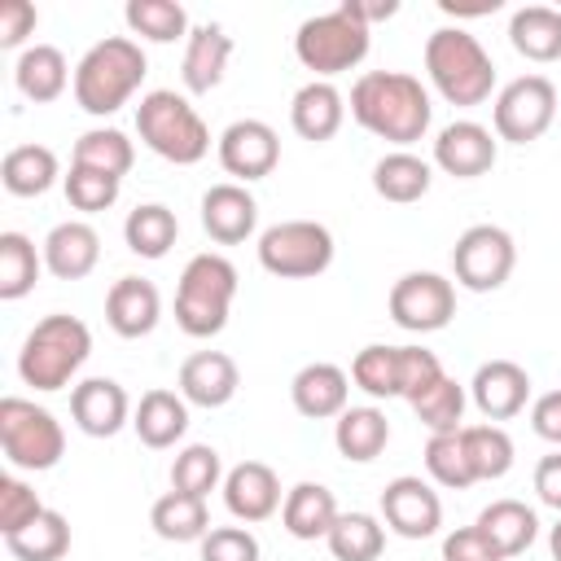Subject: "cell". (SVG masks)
I'll use <instances>...</instances> for the list:
<instances>
[{"mask_svg": "<svg viewBox=\"0 0 561 561\" xmlns=\"http://www.w3.org/2000/svg\"><path fill=\"white\" fill-rule=\"evenodd\" d=\"M351 118L364 131H373L377 140L408 149V145H416L430 131L434 105H430V92L421 88L416 75H403V70H368L351 88Z\"/></svg>", "mask_w": 561, "mask_h": 561, "instance_id": "obj_1", "label": "cell"}, {"mask_svg": "<svg viewBox=\"0 0 561 561\" xmlns=\"http://www.w3.org/2000/svg\"><path fill=\"white\" fill-rule=\"evenodd\" d=\"M145 75H149L145 48L136 39H127V35H105L79 57L70 88H75V101H79L83 114L110 118L136 96Z\"/></svg>", "mask_w": 561, "mask_h": 561, "instance_id": "obj_2", "label": "cell"}, {"mask_svg": "<svg viewBox=\"0 0 561 561\" xmlns=\"http://www.w3.org/2000/svg\"><path fill=\"white\" fill-rule=\"evenodd\" d=\"M88 355H92V333H88V324H83L79 316L57 311V316H44V320L26 333V342H22V351H18V377H22L31 390L53 394V390H66V386H70V377L88 364Z\"/></svg>", "mask_w": 561, "mask_h": 561, "instance_id": "obj_3", "label": "cell"}, {"mask_svg": "<svg viewBox=\"0 0 561 561\" xmlns=\"http://www.w3.org/2000/svg\"><path fill=\"white\" fill-rule=\"evenodd\" d=\"M425 75L451 105H482L495 88V61L478 35L460 26H438L425 39Z\"/></svg>", "mask_w": 561, "mask_h": 561, "instance_id": "obj_4", "label": "cell"}, {"mask_svg": "<svg viewBox=\"0 0 561 561\" xmlns=\"http://www.w3.org/2000/svg\"><path fill=\"white\" fill-rule=\"evenodd\" d=\"M136 131L162 162H175V167H193L210 153V127L188 105V96H180L171 88H153L140 96Z\"/></svg>", "mask_w": 561, "mask_h": 561, "instance_id": "obj_5", "label": "cell"}, {"mask_svg": "<svg viewBox=\"0 0 561 561\" xmlns=\"http://www.w3.org/2000/svg\"><path fill=\"white\" fill-rule=\"evenodd\" d=\"M237 298V267L224 254H193L175 285V324L188 337H215L228 324Z\"/></svg>", "mask_w": 561, "mask_h": 561, "instance_id": "obj_6", "label": "cell"}, {"mask_svg": "<svg viewBox=\"0 0 561 561\" xmlns=\"http://www.w3.org/2000/svg\"><path fill=\"white\" fill-rule=\"evenodd\" d=\"M368 26L346 9V0L333 13H316L298 26L294 35V57L316 75V79H333L342 70H355L368 57Z\"/></svg>", "mask_w": 561, "mask_h": 561, "instance_id": "obj_7", "label": "cell"}, {"mask_svg": "<svg viewBox=\"0 0 561 561\" xmlns=\"http://www.w3.org/2000/svg\"><path fill=\"white\" fill-rule=\"evenodd\" d=\"M0 447H4V460L13 469L44 473L66 456V430L35 399L4 394L0 399Z\"/></svg>", "mask_w": 561, "mask_h": 561, "instance_id": "obj_8", "label": "cell"}, {"mask_svg": "<svg viewBox=\"0 0 561 561\" xmlns=\"http://www.w3.org/2000/svg\"><path fill=\"white\" fill-rule=\"evenodd\" d=\"M259 263L280 280H311L333 263V232L316 219H280L259 237Z\"/></svg>", "mask_w": 561, "mask_h": 561, "instance_id": "obj_9", "label": "cell"}, {"mask_svg": "<svg viewBox=\"0 0 561 561\" xmlns=\"http://www.w3.org/2000/svg\"><path fill=\"white\" fill-rule=\"evenodd\" d=\"M517 267V245L500 224H473L451 245V276L469 294L500 289Z\"/></svg>", "mask_w": 561, "mask_h": 561, "instance_id": "obj_10", "label": "cell"}, {"mask_svg": "<svg viewBox=\"0 0 561 561\" xmlns=\"http://www.w3.org/2000/svg\"><path fill=\"white\" fill-rule=\"evenodd\" d=\"M557 118V88L548 75H522L513 83L500 88L491 123H495V140L508 145H530L539 140Z\"/></svg>", "mask_w": 561, "mask_h": 561, "instance_id": "obj_11", "label": "cell"}, {"mask_svg": "<svg viewBox=\"0 0 561 561\" xmlns=\"http://www.w3.org/2000/svg\"><path fill=\"white\" fill-rule=\"evenodd\" d=\"M456 316V285L438 272H403L390 285V320L408 333H438Z\"/></svg>", "mask_w": 561, "mask_h": 561, "instance_id": "obj_12", "label": "cell"}, {"mask_svg": "<svg viewBox=\"0 0 561 561\" xmlns=\"http://www.w3.org/2000/svg\"><path fill=\"white\" fill-rule=\"evenodd\" d=\"M215 153H219V167L237 184H250V180H263V175L276 171V162H280V136L263 118H237V123L224 127Z\"/></svg>", "mask_w": 561, "mask_h": 561, "instance_id": "obj_13", "label": "cell"}, {"mask_svg": "<svg viewBox=\"0 0 561 561\" xmlns=\"http://www.w3.org/2000/svg\"><path fill=\"white\" fill-rule=\"evenodd\" d=\"M381 522L399 539H430L443 526V500L425 478H390L381 491Z\"/></svg>", "mask_w": 561, "mask_h": 561, "instance_id": "obj_14", "label": "cell"}, {"mask_svg": "<svg viewBox=\"0 0 561 561\" xmlns=\"http://www.w3.org/2000/svg\"><path fill=\"white\" fill-rule=\"evenodd\" d=\"M495 153H500V145H495L491 127H482L473 118H456L434 136V167L456 180L486 175L495 167Z\"/></svg>", "mask_w": 561, "mask_h": 561, "instance_id": "obj_15", "label": "cell"}, {"mask_svg": "<svg viewBox=\"0 0 561 561\" xmlns=\"http://www.w3.org/2000/svg\"><path fill=\"white\" fill-rule=\"evenodd\" d=\"M202 228L219 245H241L259 228V202H254V193L245 184H237V180L210 184L202 193Z\"/></svg>", "mask_w": 561, "mask_h": 561, "instance_id": "obj_16", "label": "cell"}, {"mask_svg": "<svg viewBox=\"0 0 561 561\" xmlns=\"http://www.w3.org/2000/svg\"><path fill=\"white\" fill-rule=\"evenodd\" d=\"M70 416L88 438H114L131 421V399L114 377H88L70 390Z\"/></svg>", "mask_w": 561, "mask_h": 561, "instance_id": "obj_17", "label": "cell"}, {"mask_svg": "<svg viewBox=\"0 0 561 561\" xmlns=\"http://www.w3.org/2000/svg\"><path fill=\"white\" fill-rule=\"evenodd\" d=\"M224 504L237 522L254 526V522H267L285 500H280V478L272 465L263 460H241L224 473Z\"/></svg>", "mask_w": 561, "mask_h": 561, "instance_id": "obj_18", "label": "cell"}, {"mask_svg": "<svg viewBox=\"0 0 561 561\" xmlns=\"http://www.w3.org/2000/svg\"><path fill=\"white\" fill-rule=\"evenodd\" d=\"M469 394H473V403L486 421H508L530 399V373L513 359H486V364H478V373L469 381Z\"/></svg>", "mask_w": 561, "mask_h": 561, "instance_id": "obj_19", "label": "cell"}, {"mask_svg": "<svg viewBox=\"0 0 561 561\" xmlns=\"http://www.w3.org/2000/svg\"><path fill=\"white\" fill-rule=\"evenodd\" d=\"M105 320L118 337L136 342V337H149L162 320V298L153 289V280L145 276H118L105 294Z\"/></svg>", "mask_w": 561, "mask_h": 561, "instance_id": "obj_20", "label": "cell"}, {"mask_svg": "<svg viewBox=\"0 0 561 561\" xmlns=\"http://www.w3.org/2000/svg\"><path fill=\"white\" fill-rule=\"evenodd\" d=\"M289 399H294L298 416H307V421L342 416L346 412V399H351V377H346V368H337L329 359L302 364L294 373V381H289Z\"/></svg>", "mask_w": 561, "mask_h": 561, "instance_id": "obj_21", "label": "cell"}, {"mask_svg": "<svg viewBox=\"0 0 561 561\" xmlns=\"http://www.w3.org/2000/svg\"><path fill=\"white\" fill-rule=\"evenodd\" d=\"M232 61V35L219 26V22H202L188 31L184 39V61H180V79L193 96L210 92L224 83V70Z\"/></svg>", "mask_w": 561, "mask_h": 561, "instance_id": "obj_22", "label": "cell"}, {"mask_svg": "<svg viewBox=\"0 0 561 561\" xmlns=\"http://www.w3.org/2000/svg\"><path fill=\"white\" fill-rule=\"evenodd\" d=\"M237 386H241V373L224 351H197L180 364V394L193 408H224L232 403Z\"/></svg>", "mask_w": 561, "mask_h": 561, "instance_id": "obj_23", "label": "cell"}, {"mask_svg": "<svg viewBox=\"0 0 561 561\" xmlns=\"http://www.w3.org/2000/svg\"><path fill=\"white\" fill-rule=\"evenodd\" d=\"M342 118H346V96H342L329 79L302 83V88L294 92V101H289V123H294V131H298L302 140H311V145L333 140L337 127H342Z\"/></svg>", "mask_w": 561, "mask_h": 561, "instance_id": "obj_24", "label": "cell"}, {"mask_svg": "<svg viewBox=\"0 0 561 561\" xmlns=\"http://www.w3.org/2000/svg\"><path fill=\"white\" fill-rule=\"evenodd\" d=\"M101 259V237L88 219H66L44 237V267L57 280H83Z\"/></svg>", "mask_w": 561, "mask_h": 561, "instance_id": "obj_25", "label": "cell"}, {"mask_svg": "<svg viewBox=\"0 0 561 561\" xmlns=\"http://www.w3.org/2000/svg\"><path fill=\"white\" fill-rule=\"evenodd\" d=\"M131 430L153 451L175 447L184 438V430H188V399L175 394V390H162V386L145 390L140 403H136V412H131Z\"/></svg>", "mask_w": 561, "mask_h": 561, "instance_id": "obj_26", "label": "cell"}, {"mask_svg": "<svg viewBox=\"0 0 561 561\" xmlns=\"http://www.w3.org/2000/svg\"><path fill=\"white\" fill-rule=\"evenodd\" d=\"M13 83H18V92H22L26 101L48 105V101H57V96L66 92V83H75V79H70V66H66V53H61V48H53V44H31V48L18 53Z\"/></svg>", "mask_w": 561, "mask_h": 561, "instance_id": "obj_27", "label": "cell"}, {"mask_svg": "<svg viewBox=\"0 0 561 561\" xmlns=\"http://www.w3.org/2000/svg\"><path fill=\"white\" fill-rule=\"evenodd\" d=\"M430 184H434V167L425 158H416L412 149H394V153H381L373 162V188L381 202L412 206L430 193Z\"/></svg>", "mask_w": 561, "mask_h": 561, "instance_id": "obj_28", "label": "cell"}, {"mask_svg": "<svg viewBox=\"0 0 561 561\" xmlns=\"http://www.w3.org/2000/svg\"><path fill=\"white\" fill-rule=\"evenodd\" d=\"M280 522L294 539H324L337 522V500L324 482H294L280 504Z\"/></svg>", "mask_w": 561, "mask_h": 561, "instance_id": "obj_29", "label": "cell"}, {"mask_svg": "<svg viewBox=\"0 0 561 561\" xmlns=\"http://www.w3.org/2000/svg\"><path fill=\"white\" fill-rule=\"evenodd\" d=\"M473 526L500 548V557H522V552L535 543V535H539V517H535V508L522 504V500H491V504L478 513Z\"/></svg>", "mask_w": 561, "mask_h": 561, "instance_id": "obj_30", "label": "cell"}, {"mask_svg": "<svg viewBox=\"0 0 561 561\" xmlns=\"http://www.w3.org/2000/svg\"><path fill=\"white\" fill-rule=\"evenodd\" d=\"M508 44L526 57V61H561V9L548 4H526L508 18Z\"/></svg>", "mask_w": 561, "mask_h": 561, "instance_id": "obj_31", "label": "cell"}, {"mask_svg": "<svg viewBox=\"0 0 561 561\" xmlns=\"http://www.w3.org/2000/svg\"><path fill=\"white\" fill-rule=\"evenodd\" d=\"M386 443H390V421H386V412L381 408H346L342 416H337V425H333V447H337V456H346V460H355V465H368V460H377L381 451H386Z\"/></svg>", "mask_w": 561, "mask_h": 561, "instance_id": "obj_32", "label": "cell"}, {"mask_svg": "<svg viewBox=\"0 0 561 561\" xmlns=\"http://www.w3.org/2000/svg\"><path fill=\"white\" fill-rule=\"evenodd\" d=\"M149 526L167 543H193V539L202 543L210 535V513H206V500L184 495V491H167V495L153 500Z\"/></svg>", "mask_w": 561, "mask_h": 561, "instance_id": "obj_33", "label": "cell"}, {"mask_svg": "<svg viewBox=\"0 0 561 561\" xmlns=\"http://www.w3.org/2000/svg\"><path fill=\"white\" fill-rule=\"evenodd\" d=\"M57 175H61V167L48 145H13L0 162V180L13 197H39L57 184Z\"/></svg>", "mask_w": 561, "mask_h": 561, "instance_id": "obj_34", "label": "cell"}, {"mask_svg": "<svg viewBox=\"0 0 561 561\" xmlns=\"http://www.w3.org/2000/svg\"><path fill=\"white\" fill-rule=\"evenodd\" d=\"M175 237H180V219H175V210L162 206V202H145V206H136V210L123 219V241H127V250L140 254V259H162V254L175 245Z\"/></svg>", "mask_w": 561, "mask_h": 561, "instance_id": "obj_35", "label": "cell"}, {"mask_svg": "<svg viewBox=\"0 0 561 561\" xmlns=\"http://www.w3.org/2000/svg\"><path fill=\"white\" fill-rule=\"evenodd\" d=\"M44 267V250H35V241L26 232H0V298L18 302L35 289Z\"/></svg>", "mask_w": 561, "mask_h": 561, "instance_id": "obj_36", "label": "cell"}, {"mask_svg": "<svg viewBox=\"0 0 561 561\" xmlns=\"http://www.w3.org/2000/svg\"><path fill=\"white\" fill-rule=\"evenodd\" d=\"M13 561H61L70 552V522L57 508H44L26 530L4 539Z\"/></svg>", "mask_w": 561, "mask_h": 561, "instance_id": "obj_37", "label": "cell"}, {"mask_svg": "<svg viewBox=\"0 0 561 561\" xmlns=\"http://www.w3.org/2000/svg\"><path fill=\"white\" fill-rule=\"evenodd\" d=\"M324 543L333 561H377L386 548V526L373 513H337Z\"/></svg>", "mask_w": 561, "mask_h": 561, "instance_id": "obj_38", "label": "cell"}, {"mask_svg": "<svg viewBox=\"0 0 561 561\" xmlns=\"http://www.w3.org/2000/svg\"><path fill=\"white\" fill-rule=\"evenodd\" d=\"M123 18H127L131 35H140L149 44H175V39H188V31H193L184 4H175V0H127Z\"/></svg>", "mask_w": 561, "mask_h": 561, "instance_id": "obj_39", "label": "cell"}, {"mask_svg": "<svg viewBox=\"0 0 561 561\" xmlns=\"http://www.w3.org/2000/svg\"><path fill=\"white\" fill-rule=\"evenodd\" d=\"M460 438L478 482H495L513 469V438L504 425H460Z\"/></svg>", "mask_w": 561, "mask_h": 561, "instance_id": "obj_40", "label": "cell"}, {"mask_svg": "<svg viewBox=\"0 0 561 561\" xmlns=\"http://www.w3.org/2000/svg\"><path fill=\"white\" fill-rule=\"evenodd\" d=\"M75 162L123 180V175L131 171V162H136V145H131L127 131H118V127H92V131H83V136L75 140Z\"/></svg>", "mask_w": 561, "mask_h": 561, "instance_id": "obj_41", "label": "cell"}, {"mask_svg": "<svg viewBox=\"0 0 561 561\" xmlns=\"http://www.w3.org/2000/svg\"><path fill=\"white\" fill-rule=\"evenodd\" d=\"M351 381L373 394V399H394L403 394V381H399V346H386V342H373L364 346L355 359H351Z\"/></svg>", "mask_w": 561, "mask_h": 561, "instance_id": "obj_42", "label": "cell"}, {"mask_svg": "<svg viewBox=\"0 0 561 561\" xmlns=\"http://www.w3.org/2000/svg\"><path fill=\"white\" fill-rule=\"evenodd\" d=\"M219 482H224V460H219V451L210 443H188L171 460V491H184V495L206 500Z\"/></svg>", "mask_w": 561, "mask_h": 561, "instance_id": "obj_43", "label": "cell"}, {"mask_svg": "<svg viewBox=\"0 0 561 561\" xmlns=\"http://www.w3.org/2000/svg\"><path fill=\"white\" fill-rule=\"evenodd\" d=\"M425 473H430L438 486H447V491H465V486L478 482L473 469H469V451H465L460 430L430 434V443H425Z\"/></svg>", "mask_w": 561, "mask_h": 561, "instance_id": "obj_44", "label": "cell"}, {"mask_svg": "<svg viewBox=\"0 0 561 561\" xmlns=\"http://www.w3.org/2000/svg\"><path fill=\"white\" fill-rule=\"evenodd\" d=\"M412 412H416L421 425H430V434L460 430V416H465V386L443 373L430 390H421V394L412 399Z\"/></svg>", "mask_w": 561, "mask_h": 561, "instance_id": "obj_45", "label": "cell"}, {"mask_svg": "<svg viewBox=\"0 0 561 561\" xmlns=\"http://www.w3.org/2000/svg\"><path fill=\"white\" fill-rule=\"evenodd\" d=\"M61 184H66V202L83 215L110 210L118 202V188H123L118 175H105V171H92V167H79V162H70V175Z\"/></svg>", "mask_w": 561, "mask_h": 561, "instance_id": "obj_46", "label": "cell"}, {"mask_svg": "<svg viewBox=\"0 0 561 561\" xmlns=\"http://www.w3.org/2000/svg\"><path fill=\"white\" fill-rule=\"evenodd\" d=\"M39 513H44L39 495H35L22 478L4 473V478H0V535L9 539V535H18V530H26Z\"/></svg>", "mask_w": 561, "mask_h": 561, "instance_id": "obj_47", "label": "cell"}, {"mask_svg": "<svg viewBox=\"0 0 561 561\" xmlns=\"http://www.w3.org/2000/svg\"><path fill=\"white\" fill-rule=\"evenodd\" d=\"M259 539L245 526H210L202 539V561H259Z\"/></svg>", "mask_w": 561, "mask_h": 561, "instance_id": "obj_48", "label": "cell"}, {"mask_svg": "<svg viewBox=\"0 0 561 561\" xmlns=\"http://www.w3.org/2000/svg\"><path fill=\"white\" fill-rule=\"evenodd\" d=\"M443 377V364H438V355L434 351H425V346H399V381H403V394L399 399H416L421 390H430L434 381Z\"/></svg>", "mask_w": 561, "mask_h": 561, "instance_id": "obj_49", "label": "cell"}, {"mask_svg": "<svg viewBox=\"0 0 561 561\" xmlns=\"http://www.w3.org/2000/svg\"><path fill=\"white\" fill-rule=\"evenodd\" d=\"M443 561H504V557L478 526H460L443 539Z\"/></svg>", "mask_w": 561, "mask_h": 561, "instance_id": "obj_50", "label": "cell"}, {"mask_svg": "<svg viewBox=\"0 0 561 561\" xmlns=\"http://www.w3.org/2000/svg\"><path fill=\"white\" fill-rule=\"evenodd\" d=\"M35 22H39V13H35L31 0H4L0 4V48L26 44V35L35 31Z\"/></svg>", "mask_w": 561, "mask_h": 561, "instance_id": "obj_51", "label": "cell"}, {"mask_svg": "<svg viewBox=\"0 0 561 561\" xmlns=\"http://www.w3.org/2000/svg\"><path fill=\"white\" fill-rule=\"evenodd\" d=\"M530 430H535L543 443L561 447V390H543V394L530 403Z\"/></svg>", "mask_w": 561, "mask_h": 561, "instance_id": "obj_52", "label": "cell"}, {"mask_svg": "<svg viewBox=\"0 0 561 561\" xmlns=\"http://www.w3.org/2000/svg\"><path fill=\"white\" fill-rule=\"evenodd\" d=\"M535 495H539V504L561 513V447L535 465Z\"/></svg>", "mask_w": 561, "mask_h": 561, "instance_id": "obj_53", "label": "cell"}, {"mask_svg": "<svg viewBox=\"0 0 561 561\" xmlns=\"http://www.w3.org/2000/svg\"><path fill=\"white\" fill-rule=\"evenodd\" d=\"M346 9L373 31V22H386V18L399 13V0H346Z\"/></svg>", "mask_w": 561, "mask_h": 561, "instance_id": "obj_54", "label": "cell"}, {"mask_svg": "<svg viewBox=\"0 0 561 561\" xmlns=\"http://www.w3.org/2000/svg\"><path fill=\"white\" fill-rule=\"evenodd\" d=\"M548 552H552V561H561V517H557V526L548 530Z\"/></svg>", "mask_w": 561, "mask_h": 561, "instance_id": "obj_55", "label": "cell"}]
</instances>
